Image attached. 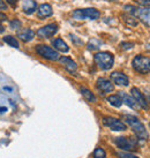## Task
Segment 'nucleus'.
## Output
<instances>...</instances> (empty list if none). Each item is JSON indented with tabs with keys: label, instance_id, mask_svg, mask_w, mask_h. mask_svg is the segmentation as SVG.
Masks as SVG:
<instances>
[{
	"label": "nucleus",
	"instance_id": "21",
	"mask_svg": "<svg viewBox=\"0 0 150 158\" xmlns=\"http://www.w3.org/2000/svg\"><path fill=\"white\" fill-rule=\"evenodd\" d=\"M4 42H5V43H7L8 45H10V46L15 48H20V44H19L18 40H16L15 37H13V36H5Z\"/></svg>",
	"mask_w": 150,
	"mask_h": 158
},
{
	"label": "nucleus",
	"instance_id": "18",
	"mask_svg": "<svg viewBox=\"0 0 150 158\" xmlns=\"http://www.w3.org/2000/svg\"><path fill=\"white\" fill-rule=\"evenodd\" d=\"M52 45L54 46L56 50L58 51H60V52H68L69 51V48H68V45L64 42V40L61 38H57V40H54L52 42Z\"/></svg>",
	"mask_w": 150,
	"mask_h": 158
},
{
	"label": "nucleus",
	"instance_id": "29",
	"mask_svg": "<svg viewBox=\"0 0 150 158\" xmlns=\"http://www.w3.org/2000/svg\"><path fill=\"white\" fill-rule=\"evenodd\" d=\"M71 36V38H72V40H73V42H74L75 44H77V45H82L83 44V42H82V40H79V38H77V37H76V36H74V35H69Z\"/></svg>",
	"mask_w": 150,
	"mask_h": 158
},
{
	"label": "nucleus",
	"instance_id": "36",
	"mask_svg": "<svg viewBox=\"0 0 150 158\" xmlns=\"http://www.w3.org/2000/svg\"><path fill=\"white\" fill-rule=\"evenodd\" d=\"M4 90H7V91H12V88H9V87H5Z\"/></svg>",
	"mask_w": 150,
	"mask_h": 158
},
{
	"label": "nucleus",
	"instance_id": "35",
	"mask_svg": "<svg viewBox=\"0 0 150 158\" xmlns=\"http://www.w3.org/2000/svg\"><path fill=\"white\" fill-rule=\"evenodd\" d=\"M4 31H5V28H4V26L1 24V22H0V34H1V32H4Z\"/></svg>",
	"mask_w": 150,
	"mask_h": 158
},
{
	"label": "nucleus",
	"instance_id": "3",
	"mask_svg": "<svg viewBox=\"0 0 150 158\" xmlns=\"http://www.w3.org/2000/svg\"><path fill=\"white\" fill-rule=\"evenodd\" d=\"M72 15L75 20H96L101 16V13L96 8H81L74 10Z\"/></svg>",
	"mask_w": 150,
	"mask_h": 158
},
{
	"label": "nucleus",
	"instance_id": "30",
	"mask_svg": "<svg viewBox=\"0 0 150 158\" xmlns=\"http://www.w3.org/2000/svg\"><path fill=\"white\" fill-rule=\"evenodd\" d=\"M135 1L142 6H150V0H135Z\"/></svg>",
	"mask_w": 150,
	"mask_h": 158
},
{
	"label": "nucleus",
	"instance_id": "1",
	"mask_svg": "<svg viewBox=\"0 0 150 158\" xmlns=\"http://www.w3.org/2000/svg\"><path fill=\"white\" fill-rule=\"evenodd\" d=\"M124 119H125V121L127 123L128 126L132 128L133 132L135 133V135L137 136V139L144 140V141L148 140L149 134L147 132L144 125H143L136 117H134V115H125Z\"/></svg>",
	"mask_w": 150,
	"mask_h": 158
},
{
	"label": "nucleus",
	"instance_id": "7",
	"mask_svg": "<svg viewBox=\"0 0 150 158\" xmlns=\"http://www.w3.org/2000/svg\"><path fill=\"white\" fill-rule=\"evenodd\" d=\"M103 123L106 127H109L110 129L115 131V132H123L126 131V125H125L121 120L117 118H112V117H104L103 118Z\"/></svg>",
	"mask_w": 150,
	"mask_h": 158
},
{
	"label": "nucleus",
	"instance_id": "8",
	"mask_svg": "<svg viewBox=\"0 0 150 158\" xmlns=\"http://www.w3.org/2000/svg\"><path fill=\"white\" fill-rule=\"evenodd\" d=\"M57 31H58V26L52 23V24H48V26L40 28L37 30V35L40 36V37H42V38H50L54 34H57Z\"/></svg>",
	"mask_w": 150,
	"mask_h": 158
},
{
	"label": "nucleus",
	"instance_id": "20",
	"mask_svg": "<svg viewBox=\"0 0 150 158\" xmlns=\"http://www.w3.org/2000/svg\"><path fill=\"white\" fill-rule=\"evenodd\" d=\"M107 102L115 107H120L123 105V99L120 98L119 95H111V96H109L107 97Z\"/></svg>",
	"mask_w": 150,
	"mask_h": 158
},
{
	"label": "nucleus",
	"instance_id": "24",
	"mask_svg": "<svg viewBox=\"0 0 150 158\" xmlns=\"http://www.w3.org/2000/svg\"><path fill=\"white\" fill-rule=\"evenodd\" d=\"M124 9L125 12H127L129 15H137V12H139V8L135 6H132V5H126Z\"/></svg>",
	"mask_w": 150,
	"mask_h": 158
},
{
	"label": "nucleus",
	"instance_id": "9",
	"mask_svg": "<svg viewBox=\"0 0 150 158\" xmlns=\"http://www.w3.org/2000/svg\"><path fill=\"white\" fill-rule=\"evenodd\" d=\"M132 96L133 98L135 99V102L137 103V105H140L143 109V110L148 111L149 110V104H148V102H147V98L143 96V94H142L140 90L137 88H132Z\"/></svg>",
	"mask_w": 150,
	"mask_h": 158
},
{
	"label": "nucleus",
	"instance_id": "14",
	"mask_svg": "<svg viewBox=\"0 0 150 158\" xmlns=\"http://www.w3.org/2000/svg\"><path fill=\"white\" fill-rule=\"evenodd\" d=\"M59 60H60V62H61L62 65H64V67H65V68H66L68 72L73 73V72H75V70L77 69V65H76V62L73 61L71 58L61 57V58H59Z\"/></svg>",
	"mask_w": 150,
	"mask_h": 158
},
{
	"label": "nucleus",
	"instance_id": "19",
	"mask_svg": "<svg viewBox=\"0 0 150 158\" xmlns=\"http://www.w3.org/2000/svg\"><path fill=\"white\" fill-rule=\"evenodd\" d=\"M81 90V94H82V96L87 99L88 102H90V103H95V102L97 101V98H96V96L94 95L93 92L90 91L89 89L84 88V87H82V88L80 89Z\"/></svg>",
	"mask_w": 150,
	"mask_h": 158
},
{
	"label": "nucleus",
	"instance_id": "17",
	"mask_svg": "<svg viewBox=\"0 0 150 158\" xmlns=\"http://www.w3.org/2000/svg\"><path fill=\"white\" fill-rule=\"evenodd\" d=\"M119 96L120 98H123V102H124L126 105H128L129 107H132V109H137V103L133 98V96H129V95H127L124 91H120Z\"/></svg>",
	"mask_w": 150,
	"mask_h": 158
},
{
	"label": "nucleus",
	"instance_id": "22",
	"mask_svg": "<svg viewBox=\"0 0 150 158\" xmlns=\"http://www.w3.org/2000/svg\"><path fill=\"white\" fill-rule=\"evenodd\" d=\"M123 20H124V22L126 23V24H128V26H131V27H136L137 23H139L135 19L133 18L132 15H126V14H124V15H123Z\"/></svg>",
	"mask_w": 150,
	"mask_h": 158
},
{
	"label": "nucleus",
	"instance_id": "15",
	"mask_svg": "<svg viewBox=\"0 0 150 158\" xmlns=\"http://www.w3.org/2000/svg\"><path fill=\"white\" fill-rule=\"evenodd\" d=\"M37 9V4L35 0H24L22 4V10L26 14H32Z\"/></svg>",
	"mask_w": 150,
	"mask_h": 158
},
{
	"label": "nucleus",
	"instance_id": "2",
	"mask_svg": "<svg viewBox=\"0 0 150 158\" xmlns=\"http://www.w3.org/2000/svg\"><path fill=\"white\" fill-rule=\"evenodd\" d=\"M94 60L98 68L103 70H109L113 66L115 58L110 52H98L94 56Z\"/></svg>",
	"mask_w": 150,
	"mask_h": 158
},
{
	"label": "nucleus",
	"instance_id": "38",
	"mask_svg": "<svg viewBox=\"0 0 150 158\" xmlns=\"http://www.w3.org/2000/svg\"><path fill=\"white\" fill-rule=\"evenodd\" d=\"M149 102H150V96H149Z\"/></svg>",
	"mask_w": 150,
	"mask_h": 158
},
{
	"label": "nucleus",
	"instance_id": "12",
	"mask_svg": "<svg viewBox=\"0 0 150 158\" xmlns=\"http://www.w3.org/2000/svg\"><path fill=\"white\" fill-rule=\"evenodd\" d=\"M137 16H139V19H140L147 27L150 28V6H147L144 8L139 9Z\"/></svg>",
	"mask_w": 150,
	"mask_h": 158
},
{
	"label": "nucleus",
	"instance_id": "28",
	"mask_svg": "<svg viewBox=\"0 0 150 158\" xmlns=\"http://www.w3.org/2000/svg\"><path fill=\"white\" fill-rule=\"evenodd\" d=\"M134 46V44L133 43H121V48L123 50H131V48Z\"/></svg>",
	"mask_w": 150,
	"mask_h": 158
},
{
	"label": "nucleus",
	"instance_id": "34",
	"mask_svg": "<svg viewBox=\"0 0 150 158\" xmlns=\"http://www.w3.org/2000/svg\"><path fill=\"white\" fill-rule=\"evenodd\" d=\"M7 111V107H0V113H4Z\"/></svg>",
	"mask_w": 150,
	"mask_h": 158
},
{
	"label": "nucleus",
	"instance_id": "16",
	"mask_svg": "<svg viewBox=\"0 0 150 158\" xmlns=\"http://www.w3.org/2000/svg\"><path fill=\"white\" fill-rule=\"evenodd\" d=\"M18 37L21 40H23V42H30V40H34L35 32L31 30V29H29V28H26V29H23V30H21L19 32Z\"/></svg>",
	"mask_w": 150,
	"mask_h": 158
},
{
	"label": "nucleus",
	"instance_id": "33",
	"mask_svg": "<svg viewBox=\"0 0 150 158\" xmlns=\"http://www.w3.org/2000/svg\"><path fill=\"white\" fill-rule=\"evenodd\" d=\"M6 20H7V16H6L4 13H0V22H2V21H6Z\"/></svg>",
	"mask_w": 150,
	"mask_h": 158
},
{
	"label": "nucleus",
	"instance_id": "26",
	"mask_svg": "<svg viewBox=\"0 0 150 158\" xmlns=\"http://www.w3.org/2000/svg\"><path fill=\"white\" fill-rule=\"evenodd\" d=\"M117 155H118V157L119 158H139V157H136L135 155L128 152V151H125V152H118Z\"/></svg>",
	"mask_w": 150,
	"mask_h": 158
},
{
	"label": "nucleus",
	"instance_id": "6",
	"mask_svg": "<svg viewBox=\"0 0 150 158\" xmlns=\"http://www.w3.org/2000/svg\"><path fill=\"white\" fill-rule=\"evenodd\" d=\"M36 52L38 56L45 58L48 60H51V61H56V60H59V53L53 50L51 46H48V45H37L36 46Z\"/></svg>",
	"mask_w": 150,
	"mask_h": 158
},
{
	"label": "nucleus",
	"instance_id": "32",
	"mask_svg": "<svg viewBox=\"0 0 150 158\" xmlns=\"http://www.w3.org/2000/svg\"><path fill=\"white\" fill-rule=\"evenodd\" d=\"M6 1H7V4H9L10 6H13V7L16 5V2H18V0H6Z\"/></svg>",
	"mask_w": 150,
	"mask_h": 158
},
{
	"label": "nucleus",
	"instance_id": "11",
	"mask_svg": "<svg viewBox=\"0 0 150 158\" xmlns=\"http://www.w3.org/2000/svg\"><path fill=\"white\" fill-rule=\"evenodd\" d=\"M98 90H101L102 92H111L115 90V85L111 82L110 80L104 79V77H99L97 80V83H96Z\"/></svg>",
	"mask_w": 150,
	"mask_h": 158
},
{
	"label": "nucleus",
	"instance_id": "4",
	"mask_svg": "<svg viewBox=\"0 0 150 158\" xmlns=\"http://www.w3.org/2000/svg\"><path fill=\"white\" fill-rule=\"evenodd\" d=\"M132 66L137 73L147 74L150 72V58L144 56H136L133 59Z\"/></svg>",
	"mask_w": 150,
	"mask_h": 158
},
{
	"label": "nucleus",
	"instance_id": "13",
	"mask_svg": "<svg viewBox=\"0 0 150 158\" xmlns=\"http://www.w3.org/2000/svg\"><path fill=\"white\" fill-rule=\"evenodd\" d=\"M52 13H53L52 7H51L49 4L40 5L38 10H37V15H38V18H40V19L49 18V16L52 15Z\"/></svg>",
	"mask_w": 150,
	"mask_h": 158
},
{
	"label": "nucleus",
	"instance_id": "25",
	"mask_svg": "<svg viewBox=\"0 0 150 158\" xmlns=\"http://www.w3.org/2000/svg\"><path fill=\"white\" fill-rule=\"evenodd\" d=\"M93 158H106V152L104 149H102V148H97V149H95L93 154Z\"/></svg>",
	"mask_w": 150,
	"mask_h": 158
},
{
	"label": "nucleus",
	"instance_id": "39",
	"mask_svg": "<svg viewBox=\"0 0 150 158\" xmlns=\"http://www.w3.org/2000/svg\"><path fill=\"white\" fill-rule=\"evenodd\" d=\"M149 127H150V123H149Z\"/></svg>",
	"mask_w": 150,
	"mask_h": 158
},
{
	"label": "nucleus",
	"instance_id": "10",
	"mask_svg": "<svg viewBox=\"0 0 150 158\" xmlns=\"http://www.w3.org/2000/svg\"><path fill=\"white\" fill-rule=\"evenodd\" d=\"M111 79L113 81V83H115L117 85H120V87H127L129 84L128 76H126V75L120 73V72H113L111 74Z\"/></svg>",
	"mask_w": 150,
	"mask_h": 158
},
{
	"label": "nucleus",
	"instance_id": "23",
	"mask_svg": "<svg viewBox=\"0 0 150 158\" xmlns=\"http://www.w3.org/2000/svg\"><path fill=\"white\" fill-rule=\"evenodd\" d=\"M101 45H102L101 40H97V38H93L88 43V48L89 50H98V48H101Z\"/></svg>",
	"mask_w": 150,
	"mask_h": 158
},
{
	"label": "nucleus",
	"instance_id": "27",
	"mask_svg": "<svg viewBox=\"0 0 150 158\" xmlns=\"http://www.w3.org/2000/svg\"><path fill=\"white\" fill-rule=\"evenodd\" d=\"M21 21H19V20H13V21H10L9 22V26L12 29H19V28H21Z\"/></svg>",
	"mask_w": 150,
	"mask_h": 158
},
{
	"label": "nucleus",
	"instance_id": "31",
	"mask_svg": "<svg viewBox=\"0 0 150 158\" xmlns=\"http://www.w3.org/2000/svg\"><path fill=\"white\" fill-rule=\"evenodd\" d=\"M0 9H7V4L4 0H0Z\"/></svg>",
	"mask_w": 150,
	"mask_h": 158
},
{
	"label": "nucleus",
	"instance_id": "37",
	"mask_svg": "<svg viewBox=\"0 0 150 158\" xmlns=\"http://www.w3.org/2000/svg\"><path fill=\"white\" fill-rule=\"evenodd\" d=\"M109 1H115V0H109Z\"/></svg>",
	"mask_w": 150,
	"mask_h": 158
},
{
	"label": "nucleus",
	"instance_id": "5",
	"mask_svg": "<svg viewBox=\"0 0 150 158\" xmlns=\"http://www.w3.org/2000/svg\"><path fill=\"white\" fill-rule=\"evenodd\" d=\"M115 145L121 150L125 151H135L137 150V142L132 137H125V136H120V137H115Z\"/></svg>",
	"mask_w": 150,
	"mask_h": 158
}]
</instances>
